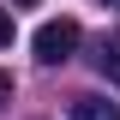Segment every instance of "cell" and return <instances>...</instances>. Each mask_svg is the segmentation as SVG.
Masks as SVG:
<instances>
[{"label": "cell", "instance_id": "obj_5", "mask_svg": "<svg viewBox=\"0 0 120 120\" xmlns=\"http://www.w3.org/2000/svg\"><path fill=\"white\" fill-rule=\"evenodd\" d=\"M6 102H12V78L0 72V108H6Z\"/></svg>", "mask_w": 120, "mask_h": 120}, {"label": "cell", "instance_id": "obj_4", "mask_svg": "<svg viewBox=\"0 0 120 120\" xmlns=\"http://www.w3.org/2000/svg\"><path fill=\"white\" fill-rule=\"evenodd\" d=\"M0 48H12V12L0 6Z\"/></svg>", "mask_w": 120, "mask_h": 120}, {"label": "cell", "instance_id": "obj_6", "mask_svg": "<svg viewBox=\"0 0 120 120\" xmlns=\"http://www.w3.org/2000/svg\"><path fill=\"white\" fill-rule=\"evenodd\" d=\"M96 6H120V0H96Z\"/></svg>", "mask_w": 120, "mask_h": 120}, {"label": "cell", "instance_id": "obj_1", "mask_svg": "<svg viewBox=\"0 0 120 120\" xmlns=\"http://www.w3.org/2000/svg\"><path fill=\"white\" fill-rule=\"evenodd\" d=\"M78 18H48L42 30H36V60L42 66H60V60H72V48H78Z\"/></svg>", "mask_w": 120, "mask_h": 120}, {"label": "cell", "instance_id": "obj_3", "mask_svg": "<svg viewBox=\"0 0 120 120\" xmlns=\"http://www.w3.org/2000/svg\"><path fill=\"white\" fill-rule=\"evenodd\" d=\"M96 72H102L108 84H120V36H102V42H96Z\"/></svg>", "mask_w": 120, "mask_h": 120}, {"label": "cell", "instance_id": "obj_7", "mask_svg": "<svg viewBox=\"0 0 120 120\" xmlns=\"http://www.w3.org/2000/svg\"><path fill=\"white\" fill-rule=\"evenodd\" d=\"M18 6H36V0H18Z\"/></svg>", "mask_w": 120, "mask_h": 120}, {"label": "cell", "instance_id": "obj_2", "mask_svg": "<svg viewBox=\"0 0 120 120\" xmlns=\"http://www.w3.org/2000/svg\"><path fill=\"white\" fill-rule=\"evenodd\" d=\"M72 120H120V102H108V96H78Z\"/></svg>", "mask_w": 120, "mask_h": 120}]
</instances>
